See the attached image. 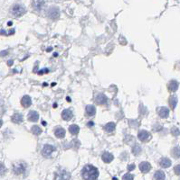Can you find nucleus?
<instances>
[{
	"label": "nucleus",
	"instance_id": "4",
	"mask_svg": "<svg viewBox=\"0 0 180 180\" xmlns=\"http://www.w3.org/2000/svg\"><path fill=\"white\" fill-rule=\"evenodd\" d=\"M26 165L24 162H17L13 166V171L15 175H21L25 172Z\"/></svg>",
	"mask_w": 180,
	"mask_h": 180
},
{
	"label": "nucleus",
	"instance_id": "6",
	"mask_svg": "<svg viewBox=\"0 0 180 180\" xmlns=\"http://www.w3.org/2000/svg\"><path fill=\"white\" fill-rule=\"evenodd\" d=\"M138 138L140 142H149L150 139H151V134L148 131H145V130H141L138 133Z\"/></svg>",
	"mask_w": 180,
	"mask_h": 180
},
{
	"label": "nucleus",
	"instance_id": "20",
	"mask_svg": "<svg viewBox=\"0 0 180 180\" xmlns=\"http://www.w3.org/2000/svg\"><path fill=\"white\" fill-rule=\"evenodd\" d=\"M169 104L171 109H175L178 105V97L176 96H171L169 99Z\"/></svg>",
	"mask_w": 180,
	"mask_h": 180
},
{
	"label": "nucleus",
	"instance_id": "10",
	"mask_svg": "<svg viewBox=\"0 0 180 180\" xmlns=\"http://www.w3.org/2000/svg\"><path fill=\"white\" fill-rule=\"evenodd\" d=\"M72 116H73V114L70 109H64L62 112V118L64 121H70L72 118Z\"/></svg>",
	"mask_w": 180,
	"mask_h": 180
},
{
	"label": "nucleus",
	"instance_id": "25",
	"mask_svg": "<svg viewBox=\"0 0 180 180\" xmlns=\"http://www.w3.org/2000/svg\"><path fill=\"white\" fill-rule=\"evenodd\" d=\"M31 132H32L33 134L38 136V135H40L42 133V129L39 126H37V125H34L32 127V129H31Z\"/></svg>",
	"mask_w": 180,
	"mask_h": 180
},
{
	"label": "nucleus",
	"instance_id": "23",
	"mask_svg": "<svg viewBox=\"0 0 180 180\" xmlns=\"http://www.w3.org/2000/svg\"><path fill=\"white\" fill-rule=\"evenodd\" d=\"M69 132L71 133V134L72 135H77L80 132V127L76 124H72L69 127Z\"/></svg>",
	"mask_w": 180,
	"mask_h": 180
},
{
	"label": "nucleus",
	"instance_id": "5",
	"mask_svg": "<svg viewBox=\"0 0 180 180\" xmlns=\"http://www.w3.org/2000/svg\"><path fill=\"white\" fill-rule=\"evenodd\" d=\"M71 175L68 171L64 169L58 170L54 175V180H70Z\"/></svg>",
	"mask_w": 180,
	"mask_h": 180
},
{
	"label": "nucleus",
	"instance_id": "24",
	"mask_svg": "<svg viewBox=\"0 0 180 180\" xmlns=\"http://www.w3.org/2000/svg\"><path fill=\"white\" fill-rule=\"evenodd\" d=\"M165 178H166L165 173L161 170H158L154 175V179L155 180H165Z\"/></svg>",
	"mask_w": 180,
	"mask_h": 180
},
{
	"label": "nucleus",
	"instance_id": "13",
	"mask_svg": "<svg viewBox=\"0 0 180 180\" xmlns=\"http://www.w3.org/2000/svg\"><path fill=\"white\" fill-rule=\"evenodd\" d=\"M178 86L179 84L177 80H171L168 85V88L170 92H176L178 88Z\"/></svg>",
	"mask_w": 180,
	"mask_h": 180
},
{
	"label": "nucleus",
	"instance_id": "26",
	"mask_svg": "<svg viewBox=\"0 0 180 180\" xmlns=\"http://www.w3.org/2000/svg\"><path fill=\"white\" fill-rule=\"evenodd\" d=\"M172 156L175 159H179L180 158V147L177 146L172 150Z\"/></svg>",
	"mask_w": 180,
	"mask_h": 180
},
{
	"label": "nucleus",
	"instance_id": "18",
	"mask_svg": "<svg viewBox=\"0 0 180 180\" xmlns=\"http://www.w3.org/2000/svg\"><path fill=\"white\" fill-rule=\"evenodd\" d=\"M11 120H12V122L14 123V124H21V123L23 122V115H22L21 114H19V113H15V114H13Z\"/></svg>",
	"mask_w": 180,
	"mask_h": 180
},
{
	"label": "nucleus",
	"instance_id": "9",
	"mask_svg": "<svg viewBox=\"0 0 180 180\" xmlns=\"http://www.w3.org/2000/svg\"><path fill=\"white\" fill-rule=\"evenodd\" d=\"M158 114H159V116L161 117V118H168L169 115V110L168 107H160L159 108L158 110Z\"/></svg>",
	"mask_w": 180,
	"mask_h": 180
},
{
	"label": "nucleus",
	"instance_id": "38",
	"mask_svg": "<svg viewBox=\"0 0 180 180\" xmlns=\"http://www.w3.org/2000/svg\"><path fill=\"white\" fill-rule=\"evenodd\" d=\"M52 50V48H48V50H47V51H51Z\"/></svg>",
	"mask_w": 180,
	"mask_h": 180
},
{
	"label": "nucleus",
	"instance_id": "37",
	"mask_svg": "<svg viewBox=\"0 0 180 180\" xmlns=\"http://www.w3.org/2000/svg\"><path fill=\"white\" fill-rule=\"evenodd\" d=\"M66 100H68L69 102H71V99H70V97H66Z\"/></svg>",
	"mask_w": 180,
	"mask_h": 180
},
{
	"label": "nucleus",
	"instance_id": "28",
	"mask_svg": "<svg viewBox=\"0 0 180 180\" xmlns=\"http://www.w3.org/2000/svg\"><path fill=\"white\" fill-rule=\"evenodd\" d=\"M171 133H172V135L173 136H178L180 135V131L179 129L178 128V127H173L172 129H171Z\"/></svg>",
	"mask_w": 180,
	"mask_h": 180
},
{
	"label": "nucleus",
	"instance_id": "7",
	"mask_svg": "<svg viewBox=\"0 0 180 180\" xmlns=\"http://www.w3.org/2000/svg\"><path fill=\"white\" fill-rule=\"evenodd\" d=\"M55 150H56V149H55L54 146L50 145V144H45V145L43 147V149H42V155H43V157L48 158V157L51 156V154H52Z\"/></svg>",
	"mask_w": 180,
	"mask_h": 180
},
{
	"label": "nucleus",
	"instance_id": "16",
	"mask_svg": "<svg viewBox=\"0 0 180 180\" xmlns=\"http://www.w3.org/2000/svg\"><path fill=\"white\" fill-rule=\"evenodd\" d=\"M101 159H102V160H103L105 163H111V162L113 160L114 157H113V155L111 154L110 152H104V153L102 154V156H101Z\"/></svg>",
	"mask_w": 180,
	"mask_h": 180
},
{
	"label": "nucleus",
	"instance_id": "12",
	"mask_svg": "<svg viewBox=\"0 0 180 180\" xmlns=\"http://www.w3.org/2000/svg\"><path fill=\"white\" fill-rule=\"evenodd\" d=\"M27 118H28V121L30 122H34V123L37 122L39 119V114L36 111H30L27 115Z\"/></svg>",
	"mask_w": 180,
	"mask_h": 180
},
{
	"label": "nucleus",
	"instance_id": "1",
	"mask_svg": "<svg viewBox=\"0 0 180 180\" xmlns=\"http://www.w3.org/2000/svg\"><path fill=\"white\" fill-rule=\"evenodd\" d=\"M82 176L84 180H96L99 177V170L92 165H86L82 170Z\"/></svg>",
	"mask_w": 180,
	"mask_h": 180
},
{
	"label": "nucleus",
	"instance_id": "27",
	"mask_svg": "<svg viewBox=\"0 0 180 180\" xmlns=\"http://www.w3.org/2000/svg\"><path fill=\"white\" fill-rule=\"evenodd\" d=\"M140 152H141V148L140 147V145L135 144V145L132 147V153H133L135 156H138V155L140 154Z\"/></svg>",
	"mask_w": 180,
	"mask_h": 180
},
{
	"label": "nucleus",
	"instance_id": "15",
	"mask_svg": "<svg viewBox=\"0 0 180 180\" xmlns=\"http://www.w3.org/2000/svg\"><path fill=\"white\" fill-rule=\"evenodd\" d=\"M54 135L59 139H63L65 137V130L63 127H56L54 130Z\"/></svg>",
	"mask_w": 180,
	"mask_h": 180
},
{
	"label": "nucleus",
	"instance_id": "11",
	"mask_svg": "<svg viewBox=\"0 0 180 180\" xmlns=\"http://www.w3.org/2000/svg\"><path fill=\"white\" fill-rule=\"evenodd\" d=\"M140 169L142 173H148L151 169V165L149 162L143 161L140 164Z\"/></svg>",
	"mask_w": 180,
	"mask_h": 180
},
{
	"label": "nucleus",
	"instance_id": "29",
	"mask_svg": "<svg viewBox=\"0 0 180 180\" xmlns=\"http://www.w3.org/2000/svg\"><path fill=\"white\" fill-rule=\"evenodd\" d=\"M122 180H134V176L130 173H127L122 177Z\"/></svg>",
	"mask_w": 180,
	"mask_h": 180
},
{
	"label": "nucleus",
	"instance_id": "3",
	"mask_svg": "<svg viewBox=\"0 0 180 180\" xmlns=\"http://www.w3.org/2000/svg\"><path fill=\"white\" fill-rule=\"evenodd\" d=\"M47 16L52 19V20H57L59 19L60 17V10L58 7L56 6H53V7H50L48 10H47V13H46Z\"/></svg>",
	"mask_w": 180,
	"mask_h": 180
},
{
	"label": "nucleus",
	"instance_id": "2",
	"mask_svg": "<svg viewBox=\"0 0 180 180\" xmlns=\"http://www.w3.org/2000/svg\"><path fill=\"white\" fill-rule=\"evenodd\" d=\"M25 12H26L25 7L22 5H19V4L14 5L11 8V14L14 17H20L23 14H24Z\"/></svg>",
	"mask_w": 180,
	"mask_h": 180
},
{
	"label": "nucleus",
	"instance_id": "39",
	"mask_svg": "<svg viewBox=\"0 0 180 180\" xmlns=\"http://www.w3.org/2000/svg\"><path fill=\"white\" fill-rule=\"evenodd\" d=\"M53 107H54V108L57 107V104H54V105H53Z\"/></svg>",
	"mask_w": 180,
	"mask_h": 180
},
{
	"label": "nucleus",
	"instance_id": "19",
	"mask_svg": "<svg viewBox=\"0 0 180 180\" xmlns=\"http://www.w3.org/2000/svg\"><path fill=\"white\" fill-rule=\"evenodd\" d=\"M171 160L168 158H162L160 160H159V165L164 168V169H167V168H169L171 166Z\"/></svg>",
	"mask_w": 180,
	"mask_h": 180
},
{
	"label": "nucleus",
	"instance_id": "14",
	"mask_svg": "<svg viewBox=\"0 0 180 180\" xmlns=\"http://www.w3.org/2000/svg\"><path fill=\"white\" fill-rule=\"evenodd\" d=\"M21 104L24 107L27 108L29 107L31 105H32V99L29 96H24L22 97V100H21Z\"/></svg>",
	"mask_w": 180,
	"mask_h": 180
},
{
	"label": "nucleus",
	"instance_id": "31",
	"mask_svg": "<svg viewBox=\"0 0 180 180\" xmlns=\"http://www.w3.org/2000/svg\"><path fill=\"white\" fill-rule=\"evenodd\" d=\"M174 171H175V173H176L178 176H180V164L179 165H177V166L175 167Z\"/></svg>",
	"mask_w": 180,
	"mask_h": 180
},
{
	"label": "nucleus",
	"instance_id": "21",
	"mask_svg": "<svg viewBox=\"0 0 180 180\" xmlns=\"http://www.w3.org/2000/svg\"><path fill=\"white\" fill-rule=\"evenodd\" d=\"M86 114L88 116H93L96 114V108L94 105H87L86 106Z\"/></svg>",
	"mask_w": 180,
	"mask_h": 180
},
{
	"label": "nucleus",
	"instance_id": "34",
	"mask_svg": "<svg viewBox=\"0 0 180 180\" xmlns=\"http://www.w3.org/2000/svg\"><path fill=\"white\" fill-rule=\"evenodd\" d=\"M87 125H88V126H89V127H92V126H93V125H94V124H93V123H92V122H89V123H88V124H87Z\"/></svg>",
	"mask_w": 180,
	"mask_h": 180
},
{
	"label": "nucleus",
	"instance_id": "41",
	"mask_svg": "<svg viewBox=\"0 0 180 180\" xmlns=\"http://www.w3.org/2000/svg\"><path fill=\"white\" fill-rule=\"evenodd\" d=\"M53 55H54V57H57V55H58V54H57V53H56V52H55V53H54V54H53Z\"/></svg>",
	"mask_w": 180,
	"mask_h": 180
},
{
	"label": "nucleus",
	"instance_id": "30",
	"mask_svg": "<svg viewBox=\"0 0 180 180\" xmlns=\"http://www.w3.org/2000/svg\"><path fill=\"white\" fill-rule=\"evenodd\" d=\"M5 171H6V169H5V166L2 164V163H0V177H1V176H3V175H5Z\"/></svg>",
	"mask_w": 180,
	"mask_h": 180
},
{
	"label": "nucleus",
	"instance_id": "36",
	"mask_svg": "<svg viewBox=\"0 0 180 180\" xmlns=\"http://www.w3.org/2000/svg\"><path fill=\"white\" fill-rule=\"evenodd\" d=\"M2 125H3V121L0 119V128H1V126H2Z\"/></svg>",
	"mask_w": 180,
	"mask_h": 180
},
{
	"label": "nucleus",
	"instance_id": "32",
	"mask_svg": "<svg viewBox=\"0 0 180 180\" xmlns=\"http://www.w3.org/2000/svg\"><path fill=\"white\" fill-rule=\"evenodd\" d=\"M48 72H49V69H41L40 71H38V74H39V75H43V74L48 73Z\"/></svg>",
	"mask_w": 180,
	"mask_h": 180
},
{
	"label": "nucleus",
	"instance_id": "35",
	"mask_svg": "<svg viewBox=\"0 0 180 180\" xmlns=\"http://www.w3.org/2000/svg\"><path fill=\"white\" fill-rule=\"evenodd\" d=\"M12 64H13V61H12V60H10V61H8V65H9V66H11V65H12Z\"/></svg>",
	"mask_w": 180,
	"mask_h": 180
},
{
	"label": "nucleus",
	"instance_id": "8",
	"mask_svg": "<svg viewBox=\"0 0 180 180\" xmlns=\"http://www.w3.org/2000/svg\"><path fill=\"white\" fill-rule=\"evenodd\" d=\"M108 102V98L105 95L103 94H99L96 98H95V103L97 105H105L106 103Z\"/></svg>",
	"mask_w": 180,
	"mask_h": 180
},
{
	"label": "nucleus",
	"instance_id": "22",
	"mask_svg": "<svg viewBox=\"0 0 180 180\" xmlns=\"http://www.w3.org/2000/svg\"><path fill=\"white\" fill-rule=\"evenodd\" d=\"M115 128H116V124L114 123H108L107 124H105L104 126V130L107 132V133H112L115 131Z\"/></svg>",
	"mask_w": 180,
	"mask_h": 180
},
{
	"label": "nucleus",
	"instance_id": "40",
	"mask_svg": "<svg viewBox=\"0 0 180 180\" xmlns=\"http://www.w3.org/2000/svg\"><path fill=\"white\" fill-rule=\"evenodd\" d=\"M42 124H43V125H46V123H45V122H43Z\"/></svg>",
	"mask_w": 180,
	"mask_h": 180
},
{
	"label": "nucleus",
	"instance_id": "33",
	"mask_svg": "<svg viewBox=\"0 0 180 180\" xmlns=\"http://www.w3.org/2000/svg\"><path fill=\"white\" fill-rule=\"evenodd\" d=\"M134 169H135V164H130V165L128 166V170L129 171H132Z\"/></svg>",
	"mask_w": 180,
	"mask_h": 180
},
{
	"label": "nucleus",
	"instance_id": "17",
	"mask_svg": "<svg viewBox=\"0 0 180 180\" xmlns=\"http://www.w3.org/2000/svg\"><path fill=\"white\" fill-rule=\"evenodd\" d=\"M33 5H34V8L36 11H41V10L43 8L44 1H43V0H34Z\"/></svg>",
	"mask_w": 180,
	"mask_h": 180
}]
</instances>
